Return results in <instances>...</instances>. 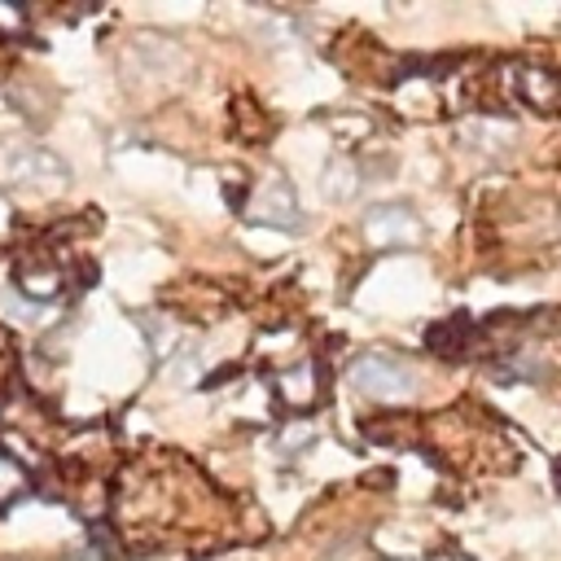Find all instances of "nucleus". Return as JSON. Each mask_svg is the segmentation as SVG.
Instances as JSON below:
<instances>
[{"label": "nucleus", "instance_id": "2", "mask_svg": "<svg viewBox=\"0 0 561 561\" xmlns=\"http://www.w3.org/2000/svg\"><path fill=\"white\" fill-rule=\"evenodd\" d=\"M368 232H373V237H381V232H386V237H394V232H399V237H412V219H399V224H394V219H381V215H377V219L368 224Z\"/></svg>", "mask_w": 561, "mask_h": 561}, {"label": "nucleus", "instance_id": "1", "mask_svg": "<svg viewBox=\"0 0 561 561\" xmlns=\"http://www.w3.org/2000/svg\"><path fill=\"white\" fill-rule=\"evenodd\" d=\"M351 381L355 390L377 394V399H403L412 390V373L390 355H359L351 364Z\"/></svg>", "mask_w": 561, "mask_h": 561}]
</instances>
